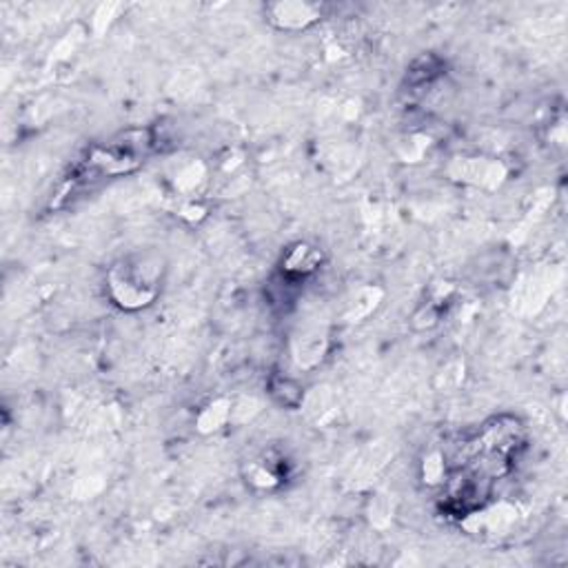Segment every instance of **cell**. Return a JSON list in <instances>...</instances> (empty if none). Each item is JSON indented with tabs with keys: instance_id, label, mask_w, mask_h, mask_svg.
<instances>
[{
	"instance_id": "obj_4",
	"label": "cell",
	"mask_w": 568,
	"mask_h": 568,
	"mask_svg": "<svg viewBox=\"0 0 568 568\" xmlns=\"http://www.w3.org/2000/svg\"><path fill=\"white\" fill-rule=\"evenodd\" d=\"M317 267H320V254L317 250H311L306 245H295L285 260V271L295 276H304L309 271H315Z\"/></svg>"
},
{
	"instance_id": "obj_2",
	"label": "cell",
	"mask_w": 568,
	"mask_h": 568,
	"mask_svg": "<svg viewBox=\"0 0 568 568\" xmlns=\"http://www.w3.org/2000/svg\"><path fill=\"white\" fill-rule=\"evenodd\" d=\"M158 265L142 260H123L109 274V293L123 309H140L155 300L160 293Z\"/></svg>"
},
{
	"instance_id": "obj_1",
	"label": "cell",
	"mask_w": 568,
	"mask_h": 568,
	"mask_svg": "<svg viewBox=\"0 0 568 568\" xmlns=\"http://www.w3.org/2000/svg\"><path fill=\"white\" fill-rule=\"evenodd\" d=\"M524 449V429L515 418H494L464 440L449 466L442 509L468 518L491 500L496 486L509 477Z\"/></svg>"
},
{
	"instance_id": "obj_3",
	"label": "cell",
	"mask_w": 568,
	"mask_h": 568,
	"mask_svg": "<svg viewBox=\"0 0 568 568\" xmlns=\"http://www.w3.org/2000/svg\"><path fill=\"white\" fill-rule=\"evenodd\" d=\"M271 21L282 30H300L320 19V10L311 5H276Z\"/></svg>"
}]
</instances>
